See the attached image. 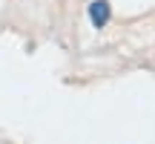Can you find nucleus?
<instances>
[{
    "label": "nucleus",
    "instance_id": "f257e3e1",
    "mask_svg": "<svg viewBox=\"0 0 155 144\" xmlns=\"http://www.w3.org/2000/svg\"><path fill=\"white\" fill-rule=\"evenodd\" d=\"M89 17H92L95 26H106V20H109V3L106 0H95L92 6H89Z\"/></svg>",
    "mask_w": 155,
    "mask_h": 144
}]
</instances>
